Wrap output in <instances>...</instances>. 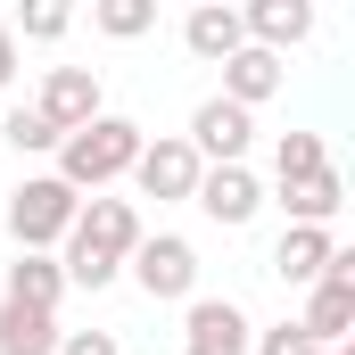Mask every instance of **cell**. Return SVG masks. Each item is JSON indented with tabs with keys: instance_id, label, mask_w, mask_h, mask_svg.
I'll return each mask as SVG.
<instances>
[{
	"instance_id": "obj_14",
	"label": "cell",
	"mask_w": 355,
	"mask_h": 355,
	"mask_svg": "<svg viewBox=\"0 0 355 355\" xmlns=\"http://www.w3.org/2000/svg\"><path fill=\"white\" fill-rule=\"evenodd\" d=\"M182 42H190V58H207V67H223L232 50H248L240 8H223V0H198V8L182 17Z\"/></svg>"
},
{
	"instance_id": "obj_7",
	"label": "cell",
	"mask_w": 355,
	"mask_h": 355,
	"mask_svg": "<svg viewBox=\"0 0 355 355\" xmlns=\"http://www.w3.org/2000/svg\"><path fill=\"white\" fill-rule=\"evenodd\" d=\"M257 322L240 297H190L182 306V355H248Z\"/></svg>"
},
{
	"instance_id": "obj_1",
	"label": "cell",
	"mask_w": 355,
	"mask_h": 355,
	"mask_svg": "<svg viewBox=\"0 0 355 355\" xmlns=\"http://www.w3.org/2000/svg\"><path fill=\"white\" fill-rule=\"evenodd\" d=\"M141 141H149V132H141L132 116H91L83 132H67V141H58V182H67L75 198H99L107 182L132 174Z\"/></svg>"
},
{
	"instance_id": "obj_2",
	"label": "cell",
	"mask_w": 355,
	"mask_h": 355,
	"mask_svg": "<svg viewBox=\"0 0 355 355\" xmlns=\"http://www.w3.org/2000/svg\"><path fill=\"white\" fill-rule=\"evenodd\" d=\"M75 215H83V198L58 174H25L8 190V240H17V257H50V248L75 232Z\"/></svg>"
},
{
	"instance_id": "obj_21",
	"label": "cell",
	"mask_w": 355,
	"mask_h": 355,
	"mask_svg": "<svg viewBox=\"0 0 355 355\" xmlns=\"http://www.w3.org/2000/svg\"><path fill=\"white\" fill-rule=\"evenodd\" d=\"M67 25H75V8H58V0H33V8H17V25H8V33H17V42H58Z\"/></svg>"
},
{
	"instance_id": "obj_12",
	"label": "cell",
	"mask_w": 355,
	"mask_h": 355,
	"mask_svg": "<svg viewBox=\"0 0 355 355\" xmlns=\"http://www.w3.org/2000/svg\"><path fill=\"white\" fill-rule=\"evenodd\" d=\"M272 198H281V215H289V223L331 232V223H339V207H347V182H339V166H322V174H306V182H272Z\"/></svg>"
},
{
	"instance_id": "obj_10",
	"label": "cell",
	"mask_w": 355,
	"mask_h": 355,
	"mask_svg": "<svg viewBox=\"0 0 355 355\" xmlns=\"http://www.w3.org/2000/svg\"><path fill=\"white\" fill-rule=\"evenodd\" d=\"M33 107L58 124V141H67V132H83L91 116H107V107H99V75H91V67H50Z\"/></svg>"
},
{
	"instance_id": "obj_11",
	"label": "cell",
	"mask_w": 355,
	"mask_h": 355,
	"mask_svg": "<svg viewBox=\"0 0 355 355\" xmlns=\"http://www.w3.org/2000/svg\"><path fill=\"white\" fill-rule=\"evenodd\" d=\"M281 83H289V58H272V50L248 42V50H232V58H223V91H215V99H232V107H248V116H257Z\"/></svg>"
},
{
	"instance_id": "obj_13",
	"label": "cell",
	"mask_w": 355,
	"mask_h": 355,
	"mask_svg": "<svg viewBox=\"0 0 355 355\" xmlns=\"http://www.w3.org/2000/svg\"><path fill=\"white\" fill-rule=\"evenodd\" d=\"M240 33L281 58V50H297V42L314 33V8H306V0H248V8H240Z\"/></svg>"
},
{
	"instance_id": "obj_18",
	"label": "cell",
	"mask_w": 355,
	"mask_h": 355,
	"mask_svg": "<svg viewBox=\"0 0 355 355\" xmlns=\"http://www.w3.org/2000/svg\"><path fill=\"white\" fill-rule=\"evenodd\" d=\"M331 166V149H322V132H281L272 141V182H306Z\"/></svg>"
},
{
	"instance_id": "obj_9",
	"label": "cell",
	"mask_w": 355,
	"mask_h": 355,
	"mask_svg": "<svg viewBox=\"0 0 355 355\" xmlns=\"http://www.w3.org/2000/svg\"><path fill=\"white\" fill-rule=\"evenodd\" d=\"M190 207H198L207 223L240 232V223H257V207H265V182L248 174V166H207V174H198V190H190Z\"/></svg>"
},
{
	"instance_id": "obj_25",
	"label": "cell",
	"mask_w": 355,
	"mask_h": 355,
	"mask_svg": "<svg viewBox=\"0 0 355 355\" xmlns=\"http://www.w3.org/2000/svg\"><path fill=\"white\" fill-rule=\"evenodd\" d=\"M331 355H355V347H331Z\"/></svg>"
},
{
	"instance_id": "obj_8",
	"label": "cell",
	"mask_w": 355,
	"mask_h": 355,
	"mask_svg": "<svg viewBox=\"0 0 355 355\" xmlns=\"http://www.w3.org/2000/svg\"><path fill=\"white\" fill-rule=\"evenodd\" d=\"M198 157H190V141L182 132H157V141H141V157H132V182H141V198H157V207H182L190 190H198Z\"/></svg>"
},
{
	"instance_id": "obj_4",
	"label": "cell",
	"mask_w": 355,
	"mask_h": 355,
	"mask_svg": "<svg viewBox=\"0 0 355 355\" xmlns=\"http://www.w3.org/2000/svg\"><path fill=\"white\" fill-rule=\"evenodd\" d=\"M58 248H67V257H99V265L124 272V257L141 248V207L99 190V198H83V215H75V232H67Z\"/></svg>"
},
{
	"instance_id": "obj_24",
	"label": "cell",
	"mask_w": 355,
	"mask_h": 355,
	"mask_svg": "<svg viewBox=\"0 0 355 355\" xmlns=\"http://www.w3.org/2000/svg\"><path fill=\"white\" fill-rule=\"evenodd\" d=\"M17 83V33H8V17H0V91Z\"/></svg>"
},
{
	"instance_id": "obj_15",
	"label": "cell",
	"mask_w": 355,
	"mask_h": 355,
	"mask_svg": "<svg viewBox=\"0 0 355 355\" xmlns=\"http://www.w3.org/2000/svg\"><path fill=\"white\" fill-rule=\"evenodd\" d=\"M331 257H339V240H331V232H314V223H289V232L272 240V272H281V281H297V289H314Z\"/></svg>"
},
{
	"instance_id": "obj_17",
	"label": "cell",
	"mask_w": 355,
	"mask_h": 355,
	"mask_svg": "<svg viewBox=\"0 0 355 355\" xmlns=\"http://www.w3.org/2000/svg\"><path fill=\"white\" fill-rule=\"evenodd\" d=\"M0 355H58V314H33V306L0 297Z\"/></svg>"
},
{
	"instance_id": "obj_3",
	"label": "cell",
	"mask_w": 355,
	"mask_h": 355,
	"mask_svg": "<svg viewBox=\"0 0 355 355\" xmlns=\"http://www.w3.org/2000/svg\"><path fill=\"white\" fill-rule=\"evenodd\" d=\"M124 272H132V289L149 306H190L198 297V248L182 232H141V248L124 257Z\"/></svg>"
},
{
	"instance_id": "obj_22",
	"label": "cell",
	"mask_w": 355,
	"mask_h": 355,
	"mask_svg": "<svg viewBox=\"0 0 355 355\" xmlns=\"http://www.w3.org/2000/svg\"><path fill=\"white\" fill-rule=\"evenodd\" d=\"M248 355H322V347H314L297 322H272V331H257V339H248Z\"/></svg>"
},
{
	"instance_id": "obj_6",
	"label": "cell",
	"mask_w": 355,
	"mask_h": 355,
	"mask_svg": "<svg viewBox=\"0 0 355 355\" xmlns=\"http://www.w3.org/2000/svg\"><path fill=\"white\" fill-rule=\"evenodd\" d=\"M182 141H190V157H198V166H248L257 116H248V107H232V99H198Z\"/></svg>"
},
{
	"instance_id": "obj_16",
	"label": "cell",
	"mask_w": 355,
	"mask_h": 355,
	"mask_svg": "<svg viewBox=\"0 0 355 355\" xmlns=\"http://www.w3.org/2000/svg\"><path fill=\"white\" fill-rule=\"evenodd\" d=\"M0 297H8V306H33V314H58V297H67L58 257H17L8 281H0Z\"/></svg>"
},
{
	"instance_id": "obj_23",
	"label": "cell",
	"mask_w": 355,
	"mask_h": 355,
	"mask_svg": "<svg viewBox=\"0 0 355 355\" xmlns=\"http://www.w3.org/2000/svg\"><path fill=\"white\" fill-rule=\"evenodd\" d=\"M58 355H124L116 331H58Z\"/></svg>"
},
{
	"instance_id": "obj_20",
	"label": "cell",
	"mask_w": 355,
	"mask_h": 355,
	"mask_svg": "<svg viewBox=\"0 0 355 355\" xmlns=\"http://www.w3.org/2000/svg\"><path fill=\"white\" fill-rule=\"evenodd\" d=\"M0 132H8V149H17V157H58V124H50L42 107H8V124H0Z\"/></svg>"
},
{
	"instance_id": "obj_5",
	"label": "cell",
	"mask_w": 355,
	"mask_h": 355,
	"mask_svg": "<svg viewBox=\"0 0 355 355\" xmlns=\"http://www.w3.org/2000/svg\"><path fill=\"white\" fill-rule=\"evenodd\" d=\"M297 331H306L322 355L355 339V248H339V257L322 265V281L306 289V314H297Z\"/></svg>"
},
{
	"instance_id": "obj_19",
	"label": "cell",
	"mask_w": 355,
	"mask_h": 355,
	"mask_svg": "<svg viewBox=\"0 0 355 355\" xmlns=\"http://www.w3.org/2000/svg\"><path fill=\"white\" fill-rule=\"evenodd\" d=\"M91 25H99L107 42H141V33L157 25V0H91Z\"/></svg>"
}]
</instances>
